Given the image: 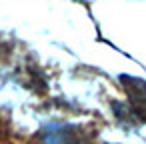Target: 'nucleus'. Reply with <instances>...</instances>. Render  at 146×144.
<instances>
[{"label":"nucleus","mask_w":146,"mask_h":144,"mask_svg":"<svg viewBox=\"0 0 146 144\" xmlns=\"http://www.w3.org/2000/svg\"><path fill=\"white\" fill-rule=\"evenodd\" d=\"M128 96H130V108L136 118L146 120V80L132 78V76H120Z\"/></svg>","instance_id":"nucleus-2"},{"label":"nucleus","mask_w":146,"mask_h":144,"mask_svg":"<svg viewBox=\"0 0 146 144\" xmlns=\"http://www.w3.org/2000/svg\"><path fill=\"white\" fill-rule=\"evenodd\" d=\"M42 144H86V136L78 126L64 122H50L40 130Z\"/></svg>","instance_id":"nucleus-1"}]
</instances>
